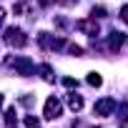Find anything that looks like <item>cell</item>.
<instances>
[{"label":"cell","mask_w":128,"mask_h":128,"mask_svg":"<svg viewBox=\"0 0 128 128\" xmlns=\"http://www.w3.org/2000/svg\"><path fill=\"white\" fill-rule=\"evenodd\" d=\"M3 20H5V10L0 8V28H3Z\"/></svg>","instance_id":"obj_18"},{"label":"cell","mask_w":128,"mask_h":128,"mask_svg":"<svg viewBox=\"0 0 128 128\" xmlns=\"http://www.w3.org/2000/svg\"><path fill=\"white\" fill-rule=\"evenodd\" d=\"M88 86H93V88H100L103 86V78H100V73H88Z\"/></svg>","instance_id":"obj_11"},{"label":"cell","mask_w":128,"mask_h":128,"mask_svg":"<svg viewBox=\"0 0 128 128\" xmlns=\"http://www.w3.org/2000/svg\"><path fill=\"white\" fill-rule=\"evenodd\" d=\"M76 28H78V30H83L86 35H90V38H96V35L100 33V25L96 23V18H83V20H78V23H76Z\"/></svg>","instance_id":"obj_5"},{"label":"cell","mask_w":128,"mask_h":128,"mask_svg":"<svg viewBox=\"0 0 128 128\" xmlns=\"http://www.w3.org/2000/svg\"><path fill=\"white\" fill-rule=\"evenodd\" d=\"M23 123H25L28 128H38V126H40V120H38L35 116H25V120H23Z\"/></svg>","instance_id":"obj_13"},{"label":"cell","mask_w":128,"mask_h":128,"mask_svg":"<svg viewBox=\"0 0 128 128\" xmlns=\"http://www.w3.org/2000/svg\"><path fill=\"white\" fill-rule=\"evenodd\" d=\"M5 43H8L10 48H23V45L28 43V35L23 33V28H18V25H10V28L5 30Z\"/></svg>","instance_id":"obj_1"},{"label":"cell","mask_w":128,"mask_h":128,"mask_svg":"<svg viewBox=\"0 0 128 128\" xmlns=\"http://www.w3.org/2000/svg\"><path fill=\"white\" fill-rule=\"evenodd\" d=\"M116 110H118V128H128V103L116 106Z\"/></svg>","instance_id":"obj_8"},{"label":"cell","mask_w":128,"mask_h":128,"mask_svg":"<svg viewBox=\"0 0 128 128\" xmlns=\"http://www.w3.org/2000/svg\"><path fill=\"white\" fill-rule=\"evenodd\" d=\"M68 108H70L73 113L83 110V98H80L78 93H70V96H68Z\"/></svg>","instance_id":"obj_9"},{"label":"cell","mask_w":128,"mask_h":128,"mask_svg":"<svg viewBox=\"0 0 128 128\" xmlns=\"http://www.w3.org/2000/svg\"><path fill=\"white\" fill-rule=\"evenodd\" d=\"M5 126H8V128H15V126H18V113H15V108H8V110H5Z\"/></svg>","instance_id":"obj_10"},{"label":"cell","mask_w":128,"mask_h":128,"mask_svg":"<svg viewBox=\"0 0 128 128\" xmlns=\"http://www.w3.org/2000/svg\"><path fill=\"white\" fill-rule=\"evenodd\" d=\"M113 110H116V100H113V98H100V100L93 106V113H96V116H100V118L110 116Z\"/></svg>","instance_id":"obj_6"},{"label":"cell","mask_w":128,"mask_h":128,"mask_svg":"<svg viewBox=\"0 0 128 128\" xmlns=\"http://www.w3.org/2000/svg\"><path fill=\"white\" fill-rule=\"evenodd\" d=\"M38 43H40V48H45V50H60V48H66V40H63L60 35H50V33H40L38 35Z\"/></svg>","instance_id":"obj_2"},{"label":"cell","mask_w":128,"mask_h":128,"mask_svg":"<svg viewBox=\"0 0 128 128\" xmlns=\"http://www.w3.org/2000/svg\"><path fill=\"white\" fill-rule=\"evenodd\" d=\"M40 73H43V80H48V83H53V80H55V73H53V68H50V66H40Z\"/></svg>","instance_id":"obj_12"},{"label":"cell","mask_w":128,"mask_h":128,"mask_svg":"<svg viewBox=\"0 0 128 128\" xmlns=\"http://www.w3.org/2000/svg\"><path fill=\"white\" fill-rule=\"evenodd\" d=\"M0 108H3V93H0Z\"/></svg>","instance_id":"obj_19"},{"label":"cell","mask_w":128,"mask_h":128,"mask_svg":"<svg viewBox=\"0 0 128 128\" xmlns=\"http://www.w3.org/2000/svg\"><path fill=\"white\" fill-rule=\"evenodd\" d=\"M55 3H60V5H73V3H78V0H55Z\"/></svg>","instance_id":"obj_17"},{"label":"cell","mask_w":128,"mask_h":128,"mask_svg":"<svg viewBox=\"0 0 128 128\" xmlns=\"http://www.w3.org/2000/svg\"><path fill=\"white\" fill-rule=\"evenodd\" d=\"M10 68H13L18 76H33V70H35L33 60H30V58H25V55H20V58H13V60H10Z\"/></svg>","instance_id":"obj_3"},{"label":"cell","mask_w":128,"mask_h":128,"mask_svg":"<svg viewBox=\"0 0 128 128\" xmlns=\"http://www.w3.org/2000/svg\"><path fill=\"white\" fill-rule=\"evenodd\" d=\"M63 86L66 88H78V80L76 78H63Z\"/></svg>","instance_id":"obj_14"},{"label":"cell","mask_w":128,"mask_h":128,"mask_svg":"<svg viewBox=\"0 0 128 128\" xmlns=\"http://www.w3.org/2000/svg\"><path fill=\"white\" fill-rule=\"evenodd\" d=\"M126 40H128V38H126V33H120V30H113V33L108 35V50H116V53H118V50L126 45Z\"/></svg>","instance_id":"obj_7"},{"label":"cell","mask_w":128,"mask_h":128,"mask_svg":"<svg viewBox=\"0 0 128 128\" xmlns=\"http://www.w3.org/2000/svg\"><path fill=\"white\" fill-rule=\"evenodd\" d=\"M60 113H63V103L55 98V96H50L48 100H45V108H43V116L48 118V120H55V118H60Z\"/></svg>","instance_id":"obj_4"},{"label":"cell","mask_w":128,"mask_h":128,"mask_svg":"<svg viewBox=\"0 0 128 128\" xmlns=\"http://www.w3.org/2000/svg\"><path fill=\"white\" fill-rule=\"evenodd\" d=\"M68 50H70V55H83V48H80V45H73V43H70Z\"/></svg>","instance_id":"obj_15"},{"label":"cell","mask_w":128,"mask_h":128,"mask_svg":"<svg viewBox=\"0 0 128 128\" xmlns=\"http://www.w3.org/2000/svg\"><path fill=\"white\" fill-rule=\"evenodd\" d=\"M120 20L128 25V5H123V8H120Z\"/></svg>","instance_id":"obj_16"}]
</instances>
